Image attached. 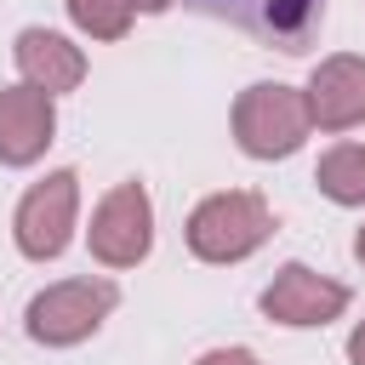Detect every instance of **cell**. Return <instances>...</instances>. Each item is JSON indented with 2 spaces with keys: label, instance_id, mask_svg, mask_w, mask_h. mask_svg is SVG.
Returning a JSON list of instances; mask_svg holds the SVG:
<instances>
[{
  "label": "cell",
  "instance_id": "cell-1",
  "mask_svg": "<svg viewBox=\"0 0 365 365\" xmlns=\"http://www.w3.org/2000/svg\"><path fill=\"white\" fill-rule=\"evenodd\" d=\"M308 131H314V114H308V97L297 86L257 80L234 103V137L251 160H285V154L302 148Z\"/></svg>",
  "mask_w": 365,
  "mask_h": 365
},
{
  "label": "cell",
  "instance_id": "cell-2",
  "mask_svg": "<svg viewBox=\"0 0 365 365\" xmlns=\"http://www.w3.org/2000/svg\"><path fill=\"white\" fill-rule=\"evenodd\" d=\"M268 234H274V211H268L262 194H245V188L211 194V200H200L194 217H188V251L205 257V262H240V257H251Z\"/></svg>",
  "mask_w": 365,
  "mask_h": 365
},
{
  "label": "cell",
  "instance_id": "cell-3",
  "mask_svg": "<svg viewBox=\"0 0 365 365\" xmlns=\"http://www.w3.org/2000/svg\"><path fill=\"white\" fill-rule=\"evenodd\" d=\"M114 302H120V291H114L108 279H63V285H46V291L29 302L23 325H29V336L46 342V348H68V342H86V336L114 314Z\"/></svg>",
  "mask_w": 365,
  "mask_h": 365
},
{
  "label": "cell",
  "instance_id": "cell-4",
  "mask_svg": "<svg viewBox=\"0 0 365 365\" xmlns=\"http://www.w3.org/2000/svg\"><path fill=\"white\" fill-rule=\"evenodd\" d=\"M194 11L251 34L257 46H274V51H308V40L319 34V17H325V0H188Z\"/></svg>",
  "mask_w": 365,
  "mask_h": 365
},
{
  "label": "cell",
  "instance_id": "cell-5",
  "mask_svg": "<svg viewBox=\"0 0 365 365\" xmlns=\"http://www.w3.org/2000/svg\"><path fill=\"white\" fill-rule=\"evenodd\" d=\"M86 240H91V257H97L103 268H137V262L148 257V245H154V205H148L143 182L108 188L103 205L91 211Z\"/></svg>",
  "mask_w": 365,
  "mask_h": 365
},
{
  "label": "cell",
  "instance_id": "cell-6",
  "mask_svg": "<svg viewBox=\"0 0 365 365\" xmlns=\"http://www.w3.org/2000/svg\"><path fill=\"white\" fill-rule=\"evenodd\" d=\"M74 205H80V177L74 171H51L40 177L23 205H17V251L34 257V262H51L63 257L68 234H74Z\"/></svg>",
  "mask_w": 365,
  "mask_h": 365
},
{
  "label": "cell",
  "instance_id": "cell-7",
  "mask_svg": "<svg viewBox=\"0 0 365 365\" xmlns=\"http://www.w3.org/2000/svg\"><path fill=\"white\" fill-rule=\"evenodd\" d=\"M342 308H348V285H336L302 262H285L262 291V314L279 325H331Z\"/></svg>",
  "mask_w": 365,
  "mask_h": 365
},
{
  "label": "cell",
  "instance_id": "cell-8",
  "mask_svg": "<svg viewBox=\"0 0 365 365\" xmlns=\"http://www.w3.org/2000/svg\"><path fill=\"white\" fill-rule=\"evenodd\" d=\"M57 131V108L34 86L0 91V165H34Z\"/></svg>",
  "mask_w": 365,
  "mask_h": 365
},
{
  "label": "cell",
  "instance_id": "cell-9",
  "mask_svg": "<svg viewBox=\"0 0 365 365\" xmlns=\"http://www.w3.org/2000/svg\"><path fill=\"white\" fill-rule=\"evenodd\" d=\"M308 114L319 131H348L365 120V57H325L308 80Z\"/></svg>",
  "mask_w": 365,
  "mask_h": 365
},
{
  "label": "cell",
  "instance_id": "cell-10",
  "mask_svg": "<svg viewBox=\"0 0 365 365\" xmlns=\"http://www.w3.org/2000/svg\"><path fill=\"white\" fill-rule=\"evenodd\" d=\"M17 68H23V86L57 97V91H74L86 80V57L80 46H68L63 34L51 29H23L17 34Z\"/></svg>",
  "mask_w": 365,
  "mask_h": 365
},
{
  "label": "cell",
  "instance_id": "cell-11",
  "mask_svg": "<svg viewBox=\"0 0 365 365\" xmlns=\"http://www.w3.org/2000/svg\"><path fill=\"white\" fill-rule=\"evenodd\" d=\"M314 182H319V194L336 200V205H365V143L331 148V154L319 160Z\"/></svg>",
  "mask_w": 365,
  "mask_h": 365
},
{
  "label": "cell",
  "instance_id": "cell-12",
  "mask_svg": "<svg viewBox=\"0 0 365 365\" xmlns=\"http://www.w3.org/2000/svg\"><path fill=\"white\" fill-rule=\"evenodd\" d=\"M131 0H68V17L91 34V40H120L131 29Z\"/></svg>",
  "mask_w": 365,
  "mask_h": 365
},
{
  "label": "cell",
  "instance_id": "cell-13",
  "mask_svg": "<svg viewBox=\"0 0 365 365\" xmlns=\"http://www.w3.org/2000/svg\"><path fill=\"white\" fill-rule=\"evenodd\" d=\"M200 365H262L251 348H211V354H200Z\"/></svg>",
  "mask_w": 365,
  "mask_h": 365
},
{
  "label": "cell",
  "instance_id": "cell-14",
  "mask_svg": "<svg viewBox=\"0 0 365 365\" xmlns=\"http://www.w3.org/2000/svg\"><path fill=\"white\" fill-rule=\"evenodd\" d=\"M348 359H354V365H365V325L348 336Z\"/></svg>",
  "mask_w": 365,
  "mask_h": 365
},
{
  "label": "cell",
  "instance_id": "cell-15",
  "mask_svg": "<svg viewBox=\"0 0 365 365\" xmlns=\"http://www.w3.org/2000/svg\"><path fill=\"white\" fill-rule=\"evenodd\" d=\"M131 6H137V11H165L171 0H131Z\"/></svg>",
  "mask_w": 365,
  "mask_h": 365
},
{
  "label": "cell",
  "instance_id": "cell-16",
  "mask_svg": "<svg viewBox=\"0 0 365 365\" xmlns=\"http://www.w3.org/2000/svg\"><path fill=\"white\" fill-rule=\"evenodd\" d=\"M354 257H359V262H365V228H359V240H354Z\"/></svg>",
  "mask_w": 365,
  "mask_h": 365
}]
</instances>
